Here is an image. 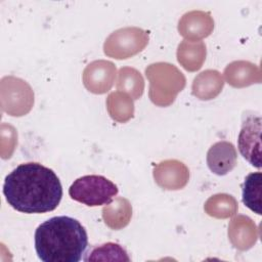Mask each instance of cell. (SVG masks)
I'll return each instance as SVG.
<instances>
[{
  "label": "cell",
  "mask_w": 262,
  "mask_h": 262,
  "mask_svg": "<svg viewBox=\"0 0 262 262\" xmlns=\"http://www.w3.org/2000/svg\"><path fill=\"white\" fill-rule=\"evenodd\" d=\"M6 202L26 214H41L55 210L62 198V186L55 172L36 162L18 165L3 184Z\"/></svg>",
  "instance_id": "cell-1"
},
{
  "label": "cell",
  "mask_w": 262,
  "mask_h": 262,
  "mask_svg": "<svg viewBox=\"0 0 262 262\" xmlns=\"http://www.w3.org/2000/svg\"><path fill=\"white\" fill-rule=\"evenodd\" d=\"M35 250L43 262H79L88 247L81 222L70 216H54L35 230Z\"/></svg>",
  "instance_id": "cell-2"
},
{
  "label": "cell",
  "mask_w": 262,
  "mask_h": 262,
  "mask_svg": "<svg viewBox=\"0 0 262 262\" xmlns=\"http://www.w3.org/2000/svg\"><path fill=\"white\" fill-rule=\"evenodd\" d=\"M118 192V186L102 175L79 177L69 188V195L72 200L88 207L108 205Z\"/></svg>",
  "instance_id": "cell-3"
},
{
  "label": "cell",
  "mask_w": 262,
  "mask_h": 262,
  "mask_svg": "<svg viewBox=\"0 0 262 262\" xmlns=\"http://www.w3.org/2000/svg\"><path fill=\"white\" fill-rule=\"evenodd\" d=\"M261 117L247 112L243 115L237 147L243 158L257 169L261 168Z\"/></svg>",
  "instance_id": "cell-4"
},
{
  "label": "cell",
  "mask_w": 262,
  "mask_h": 262,
  "mask_svg": "<svg viewBox=\"0 0 262 262\" xmlns=\"http://www.w3.org/2000/svg\"><path fill=\"white\" fill-rule=\"evenodd\" d=\"M206 160L212 173L223 176L232 171L236 166L237 151L231 142L221 140L209 148Z\"/></svg>",
  "instance_id": "cell-5"
},
{
  "label": "cell",
  "mask_w": 262,
  "mask_h": 262,
  "mask_svg": "<svg viewBox=\"0 0 262 262\" xmlns=\"http://www.w3.org/2000/svg\"><path fill=\"white\" fill-rule=\"evenodd\" d=\"M243 203L254 213L261 215L262 207V173L253 172L247 175L242 184Z\"/></svg>",
  "instance_id": "cell-6"
}]
</instances>
